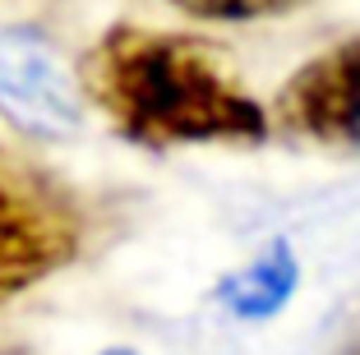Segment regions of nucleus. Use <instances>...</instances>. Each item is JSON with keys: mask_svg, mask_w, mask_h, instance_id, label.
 <instances>
[{"mask_svg": "<svg viewBox=\"0 0 360 355\" xmlns=\"http://www.w3.org/2000/svg\"><path fill=\"white\" fill-rule=\"evenodd\" d=\"M97 111L139 148L264 143L273 115L199 37L116 23L79 65Z\"/></svg>", "mask_w": 360, "mask_h": 355, "instance_id": "1", "label": "nucleus"}, {"mask_svg": "<svg viewBox=\"0 0 360 355\" xmlns=\"http://www.w3.org/2000/svg\"><path fill=\"white\" fill-rule=\"evenodd\" d=\"M84 250L75 194L0 143V304L70 268Z\"/></svg>", "mask_w": 360, "mask_h": 355, "instance_id": "2", "label": "nucleus"}, {"mask_svg": "<svg viewBox=\"0 0 360 355\" xmlns=\"http://www.w3.org/2000/svg\"><path fill=\"white\" fill-rule=\"evenodd\" d=\"M273 125L300 143L360 153V37L305 60L277 88Z\"/></svg>", "mask_w": 360, "mask_h": 355, "instance_id": "3", "label": "nucleus"}, {"mask_svg": "<svg viewBox=\"0 0 360 355\" xmlns=\"http://www.w3.org/2000/svg\"><path fill=\"white\" fill-rule=\"evenodd\" d=\"M0 115L42 138L79 134L84 84L28 28H0Z\"/></svg>", "mask_w": 360, "mask_h": 355, "instance_id": "4", "label": "nucleus"}, {"mask_svg": "<svg viewBox=\"0 0 360 355\" xmlns=\"http://www.w3.org/2000/svg\"><path fill=\"white\" fill-rule=\"evenodd\" d=\"M296 286H300L296 250L286 240H273L264 254H255V259L245 263V268L226 272L222 282H217V300H222L226 314L259 323V318L282 314L291 304V295H296Z\"/></svg>", "mask_w": 360, "mask_h": 355, "instance_id": "5", "label": "nucleus"}, {"mask_svg": "<svg viewBox=\"0 0 360 355\" xmlns=\"http://www.w3.org/2000/svg\"><path fill=\"white\" fill-rule=\"evenodd\" d=\"M167 5H176L180 14H194L203 23H250L291 10L296 0H167Z\"/></svg>", "mask_w": 360, "mask_h": 355, "instance_id": "6", "label": "nucleus"}, {"mask_svg": "<svg viewBox=\"0 0 360 355\" xmlns=\"http://www.w3.org/2000/svg\"><path fill=\"white\" fill-rule=\"evenodd\" d=\"M102 355H134V351H120V346H116V351H102Z\"/></svg>", "mask_w": 360, "mask_h": 355, "instance_id": "7", "label": "nucleus"}]
</instances>
